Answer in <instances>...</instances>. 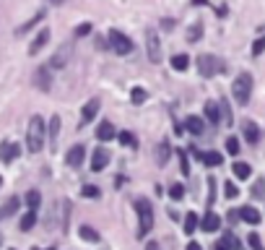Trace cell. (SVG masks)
I'll use <instances>...</instances> for the list:
<instances>
[{
	"mask_svg": "<svg viewBox=\"0 0 265 250\" xmlns=\"http://www.w3.org/2000/svg\"><path fill=\"white\" fill-rule=\"evenodd\" d=\"M252 196H255V198H263V196H265V180H258V183L252 185Z\"/></svg>",
	"mask_w": 265,
	"mask_h": 250,
	"instance_id": "cell-34",
	"label": "cell"
},
{
	"mask_svg": "<svg viewBox=\"0 0 265 250\" xmlns=\"http://www.w3.org/2000/svg\"><path fill=\"white\" fill-rule=\"evenodd\" d=\"M16 209H18V198H8L5 206H0V219H8Z\"/></svg>",
	"mask_w": 265,
	"mask_h": 250,
	"instance_id": "cell-20",
	"label": "cell"
},
{
	"mask_svg": "<svg viewBox=\"0 0 265 250\" xmlns=\"http://www.w3.org/2000/svg\"><path fill=\"white\" fill-rule=\"evenodd\" d=\"M195 227H198V217H195L192 211H187V217H185V232H195Z\"/></svg>",
	"mask_w": 265,
	"mask_h": 250,
	"instance_id": "cell-31",
	"label": "cell"
},
{
	"mask_svg": "<svg viewBox=\"0 0 265 250\" xmlns=\"http://www.w3.org/2000/svg\"><path fill=\"white\" fill-rule=\"evenodd\" d=\"M187 65H190L187 55H175V58H172V68H175V71H187Z\"/></svg>",
	"mask_w": 265,
	"mask_h": 250,
	"instance_id": "cell-26",
	"label": "cell"
},
{
	"mask_svg": "<svg viewBox=\"0 0 265 250\" xmlns=\"http://www.w3.org/2000/svg\"><path fill=\"white\" fill-rule=\"evenodd\" d=\"M0 185H3V177H0Z\"/></svg>",
	"mask_w": 265,
	"mask_h": 250,
	"instance_id": "cell-49",
	"label": "cell"
},
{
	"mask_svg": "<svg viewBox=\"0 0 265 250\" xmlns=\"http://www.w3.org/2000/svg\"><path fill=\"white\" fill-rule=\"evenodd\" d=\"M96 112H99V99H91V102H86L84 112H81V123H91V120L96 118Z\"/></svg>",
	"mask_w": 265,
	"mask_h": 250,
	"instance_id": "cell-11",
	"label": "cell"
},
{
	"mask_svg": "<svg viewBox=\"0 0 265 250\" xmlns=\"http://www.w3.org/2000/svg\"><path fill=\"white\" fill-rule=\"evenodd\" d=\"M146 50H148V60L151 63H161L164 52H161V39L156 29H146Z\"/></svg>",
	"mask_w": 265,
	"mask_h": 250,
	"instance_id": "cell-4",
	"label": "cell"
},
{
	"mask_svg": "<svg viewBox=\"0 0 265 250\" xmlns=\"http://www.w3.org/2000/svg\"><path fill=\"white\" fill-rule=\"evenodd\" d=\"M200 34H203V26H200V24H195V26L187 31V39H190V42H195V39H200Z\"/></svg>",
	"mask_w": 265,
	"mask_h": 250,
	"instance_id": "cell-36",
	"label": "cell"
},
{
	"mask_svg": "<svg viewBox=\"0 0 265 250\" xmlns=\"http://www.w3.org/2000/svg\"><path fill=\"white\" fill-rule=\"evenodd\" d=\"M216 250H229V248H226V245H218V248H216Z\"/></svg>",
	"mask_w": 265,
	"mask_h": 250,
	"instance_id": "cell-47",
	"label": "cell"
},
{
	"mask_svg": "<svg viewBox=\"0 0 265 250\" xmlns=\"http://www.w3.org/2000/svg\"><path fill=\"white\" fill-rule=\"evenodd\" d=\"M109 151L107 149H96L94 151V159H91V169H94V172H101V169H104L107 164H109Z\"/></svg>",
	"mask_w": 265,
	"mask_h": 250,
	"instance_id": "cell-7",
	"label": "cell"
},
{
	"mask_svg": "<svg viewBox=\"0 0 265 250\" xmlns=\"http://www.w3.org/2000/svg\"><path fill=\"white\" fill-rule=\"evenodd\" d=\"M224 196H226V198H237V196H239V188H237L234 183H226V185H224Z\"/></svg>",
	"mask_w": 265,
	"mask_h": 250,
	"instance_id": "cell-35",
	"label": "cell"
},
{
	"mask_svg": "<svg viewBox=\"0 0 265 250\" xmlns=\"http://www.w3.org/2000/svg\"><path fill=\"white\" fill-rule=\"evenodd\" d=\"M57 133H60V118H52L50 120V146H52V149H55V146H57Z\"/></svg>",
	"mask_w": 265,
	"mask_h": 250,
	"instance_id": "cell-19",
	"label": "cell"
},
{
	"mask_svg": "<svg viewBox=\"0 0 265 250\" xmlns=\"http://www.w3.org/2000/svg\"><path fill=\"white\" fill-rule=\"evenodd\" d=\"M50 42V29H42L39 34H37V39H34L31 42V47H29V55H37L42 47H44V44H47Z\"/></svg>",
	"mask_w": 265,
	"mask_h": 250,
	"instance_id": "cell-12",
	"label": "cell"
},
{
	"mask_svg": "<svg viewBox=\"0 0 265 250\" xmlns=\"http://www.w3.org/2000/svg\"><path fill=\"white\" fill-rule=\"evenodd\" d=\"M117 138H120V143H122V146H130V149H133V146L138 143V141H135V135H133V133H128V130L117 133Z\"/></svg>",
	"mask_w": 265,
	"mask_h": 250,
	"instance_id": "cell-27",
	"label": "cell"
},
{
	"mask_svg": "<svg viewBox=\"0 0 265 250\" xmlns=\"http://www.w3.org/2000/svg\"><path fill=\"white\" fill-rule=\"evenodd\" d=\"M34 81L42 92H50V68H39L37 73H34Z\"/></svg>",
	"mask_w": 265,
	"mask_h": 250,
	"instance_id": "cell-14",
	"label": "cell"
},
{
	"mask_svg": "<svg viewBox=\"0 0 265 250\" xmlns=\"http://www.w3.org/2000/svg\"><path fill=\"white\" fill-rule=\"evenodd\" d=\"M114 135H117V133H114V125H112V123H107V120L96 128V138H99V141H112Z\"/></svg>",
	"mask_w": 265,
	"mask_h": 250,
	"instance_id": "cell-13",
	"label": "cell"
},
{
	"mask_svg": "<svg viewBox=\"0 0 265 250\" xmlns=\"http://www.w3.org/2000/svg\"><path fill=\"white\" fill-rule=\"evenodd\" d=\"M68 58H71V47H65V50H57V52H55V58L50 60V65H52V68H65Z\"/></svg>",
	"mask_w": 265,
	"mask_h": 250,
	"instance_id": "cell-16",
	"label": "cell"
},
{
	"mask_svg": "<svg viewBox=\"0 0 265 250\" xmlns=\"http://www.w3.org/2000/svg\"><path fill=\"white\" fill-rule=\"evenodd\" d=\"M200 159H203V162H205V164H208V167H218V164H221V162H224V156H221V154H216V151H208V154H200Z\"/></svg>",
	"mask_w": 265,
	"mask_h": 250,
	"instance_id": "cell-25",
	"label": "cell"
},
{
	"mask_svg": "<svg viewBox=\"0 0 265 250\" xmlns=\"http://www.w3.org/2000/svg\"><path fill=\"white\" fill-rule=\"evenodd\" d=\"M185 125H187V130L195 133V135H200V133L205 130V123H203L200 118H195V115H190V118L185 120Z\"/></svg>",
	"mask_w": 265,
	"mask_h": 250,
	"instance_id": "cell-17",
	"label": "cell"
},
{
	"mask_svg": "<svg viewBox=\"0 0 265 250\" xmlns=\"http://www.w3.org/2000/svg\"><path fill=\"white\" fill-rule=\"evenodd\" d=\"M88 31H91V24H81V26L76 29V37H86Z\"/></svg>",
	"mask_w": 265,
	"mask_h": 250,
	"instance_id": "cell-40",
	"label": "cell"
},
{
	"mask_svg": "<svg viewBox=\"0 0 265 250\" xmlns=\"http://www.w3.org/2000/svg\"><path fill=\"white\" fill-rule=\"evenodd\" d=\"M50 3H55V5H63V3H65V0H50Z\"/></svg>",
	"mask_w": 265,
	"mask_h": 250,
	"instance_id": "cell-46",
	"label": "cell"
},
{
	"mask_svg": "<svg viewBox=\"0 0 265 250\" xmlns=\"http://www.w3.org/2000/svg\"><path fill=\"white\" fill-rule=\"evenodd\" d=\"M18 154H21L18 143H3V146H0V159H3V162H13Z\"/></svg>",
	"mask_w": 265,
	"mask_h": 250,
	"instance_id": "cell-9",
	"label": "cell"
},
{
	"mask_svg": "<svg viewBox=\"0 0 265 250\" xmlns=\"http://www.w3.org/2000/svg\"><path fill=\"white\" fill-rule=\"evenodd\" d=\"M237 211H239V219H245L247 224H260V211H258V209L242 206V209H237Z\"/></svg>",
	"mask_w": 265,
	"mask_h": 250,
	"instance_id": "cell-10",
	"label": "cell"
},
{
	"mask_svg": "<svg viewBox=\"0 0 265 250\" xmlns=\"http://www.w3.org/2000/svg\"><path fill=\"white\" fill-rule=\"evenodd\" d=\"M208 0H192V5H205Z\"/></svg>",
	"mask_w": 265,
	"mask_h": 250,
	"instance_id": "cell-45",
	"label": "cell"
},
{
	"mask_svg": "<svg viewBox=\"0 0 265 250\" xmlns=\"http://www.w3.org/2000/svg\"><path fill=\"white\" fill-rule=\"evenodd\" d=\"M0 243H3V235H0Z\"/></svg>",
	"mask_w": 265,
	"mask_h": 250,
	"instance_id": "cell-48",
	"label": "cell"
},
{
	"mask_svg": "<svg viewBox=\"0 0 265 250\" xmlns=\"http://www.w3.org/2000/svg\"><path fill=\"white\" fill-rule=\"evenodd\" d=\"M169 196H172V198H175V201H179L182 196H185V188H182L179 183H175V185H172V188H169Z\"/></svg>",
	"mask_w": 265,
	"mask_h": 250,
	"instance_id": "cell-33",
	"label": "cell"
},
{
	"mask_svg": "<svg viewBox=\"0 0 265 250\" xmlns=\"http://www.w3.org/2000/svg\"><path fill=\"white\" fill-rule=\"evenodd\" d=\"M200 227H203V232H216L218 227H221V219H218L213 211H208V214H205V219L200 222Z\"/></svg>",
	"mask_w": 265,
	"mask_h": 250,
	"instance_id": "cell-15",
	"label": "cell"
},
{
	"mask_svg": "<svg viewBox=\"0 0 265 250\" xmlns=\"http://www.w3.org/2000/svg\"><path fill=\"white\" fill-rule=\"evenodd\" d=\"M169 154H172V146H169V143H161V146H159V156H156L159 164H164L167 159H169Z\"/></svg>",
	"mask_w": 265,
	"mask_h": 250,
	"instance_id": "cell-29",
	"label": "cell"
},
{
	"mask_svg": "<svg viewBox=\"0 0 265 250\" xmlns=\"http://www.w3.org/2000/svg\"><path fill=\"white\" fill-rule=\"evenodd\" d=\"M44 135H47V125H44V120L39 115H34L29 120V130H26V149L31 154L44 149Z\"/></svg>",
	"mask_w": 265,
	"mask_h": 250,
	"instance_id": "cell-1",
	"label": "cell"
},
{
	"mask_svg": "<svg viewBox=\"0 0 265 250\" xmlns=\"http://www.w3.org/2000/svg\"><path fill=\"white\" fill-rule=\"evenodd\" d=\"M109 47L117 52V55H130L133 52V42H130V37H125L122 31L112 29L109 31Z\"/></svg>",
	"mask_w": 265,
	"mask_h": 250,
	"instance_id": "cell-6",
	"label": "cell"
},
{
	"mask_svg": "<svg viewBox=\"0 0 265 250\" xmlns=\"http://www.w3.org/2000/svg\"><path fill=\"white\" fill-rule=\"evenodd\" d=\"M179 159H182V172L187 175V172H190V162H187V154H185V151H179Z\"/></svg>",
	"mask_w": 265,
	"mask_h": 250,
	"instance_id": "cell-41",
	"label": "cell"
},
{
	"mask_svg": "<svg viewBox=\"0 0 265 250\" xmlns=\"http://www.w3.org/2000/svg\"><path fill=\"white\" fill-rule=\"evenodd\" d=\"M187 250H203V248H200L198 243H190V245H187Z\"/></svg>",
	"mask_w": 265,
	"mask_h": 250,
	"instance_id": "cell-43",
	"label": "cell"
},
{
	"mask_svg": "<svg viewBox=\"0 0 265 250\" xmlns=\"http://www.w3.org/2000/svg\"><path fill=\"white\" fill-rule=\"evenodd\" d=\"M81 193H84L86 198H96V196H99V188H94V185H84V190H81Z\"/></svg>",
	"mask_w": 265,
	"mask_h": 250,
	"instance_id": "cell-38",
	"label": "cell"
},
{
	"mask_svg": "<svg viewBox=\"0 0 265 250\" xmlns=\"http://www.w3.org/2000/svg\"><path fill=\"white\" fill-rule=\"evenodd\" d=\"M263 50H265V39H258V42H255V47H252V52H255V55H260Z\"/></svg>",
	"mask_w": 265,
	"mask_h": 250,
	"instance_id": "cell-42",
	"label": "cell"
},
{
	"mask_svg": "<svg viewBox=\"0 0 265 250\" xmlns=\"http://www.w3.org/2000/svg\"><path fill=\"white\" fill-rule=\"evenodd\" d=\"M226 151L232 154V156H237V154H239V138L229 135V138H226Z\"/></svg>",
	"mask_w": 265,
	"mask_h": 250,
	"instance_id": "cell-28",
	"label": "cell"
},
{
	"mask_svg": "<svg viewBox=\"0 0 265 250\" xmlns=\"http://www.w3.org/2000/svg\"><path fill=\"white\" fill-rule=\"evenodd\" d=\"M135 211H138V222H141V237H143L146 232H151V227H154L151 203H148L146 198H138V201H135Z\"/></svg>",
	"mask_w": 265,
	"mask_h": 250,
	"instance_id": "cell-3",
	"label": "cell"
},
{
	"mask_svg": "<svg viewBox=\"0 0 265 250\" xmlns=\"http://www.w3.org/2000/svg\"><path fill=\"white\" fill-rule=\"evenodd\" d=\"M205 115H208L211 123H218V118H221V110H218L216 102H205Z\"/></svg>",
	"mask_w": 265,
	"mask_h": 250,
	"instance_id": "cell-23",
	"label": "cell"
},
{
	"mask_svg": "<svg viewBox=\"0 0 265 250\" xmlns=\"http://www.w3.org/2000/svg\"><path fill=\"white\" fill-rule=\"evenodd\" d=\"M146 250H161V248H159L156 243H148V248H146Z\"/></svg>",
	"mask_w": 265,
	"mask_h": 250,
	"instance_id": "cell-44",
	"label": "cell"
},
{
	"mask_svg": "<svg viewBox=\"0 0 265 250\" xmlns=\"http://www.w3.org/2000/svg\"><path fill=\"white\" fill-rule=\"evenodd\" d=\"M130 99L135 102V105H141V102H146V92H143V89H133Z\"/></svg>",
	"mask_w": 265,
	"mask_h": 250,
	"instance_id": "cell-37",
	"label": "cell"
},
{
	"mask_svg": "<svg viewBox=\"0 0 265 250\" xmlns=\"http://www.w3.org/2000/svg\"><path fill=\"white\" fill-rule=\"evenodd\" d=\"M232 169H234V175H237L239 180H247V177L252 175V167H250V164H245V162H237Z\"/></svg>",
	"mask_w": 265,
	"mask_h": 250,
	"instance_id": "cell-21",
	"label": "cell"
},
{
	"mask_svg": "<svg viewBox=\"0 0 265 250\" xmlns=\"http://www.w3.org/2000/svg\"><path fill=\"white\" fill-rule=\"evenodd\" d=\"M26 203H29V209H37L39 206V193L37 190H29L26 193Z\"/></svg>",
	"mask_w": 265,
	"mask_h": 250,
	"instance_id": "cell-32",
	"label": "cell"
},
{
	"mask_svg": "<svg viewBox=\"0 0 265 250\" xmlns=\"http://www.w3.org/2000/svg\"><path fill=\"white\" fill-rule=\"evenodd\" d=\"M232 94L239 105H247L250 102V94H252V76L250 73H239L232 84Z\"/></svg>",
	"mask_w": 265,
	"mask_h": 250,
	"instance_id": "cell-2",
	"label": "cell"
},
{
	"mask_svg": "<svg viewBox=\"0 0 265 250\" xmlns=\"http://www.w3.org/2000/svg\"><path fill=\"white\" fill-rule=\"evenodd\" d=\"M78 235H81V240L99 243V235H96V230H94V227H81V230H78Z\"/></svg>",
	"mask_w": 265,
	"mask_h": 250,
	"instance_id": "cell-22",
	"label": "cell"
},
{
	"mask_svg": "<svg viewBox=\"0 0 265 250\" xmlns=\"http://www.w3.org/2000/svg\"><path fill=\"white\" fill-rule=\"evenodd\" d=\"M250 245H252V250H263V243H260V237L255 232L250 235Z\"/></svg>",
	"mask_w": 265,
	"mask_h": 250,
	"instance_id": "cell-39",
	"label": "cell"
},
{
	"mask_svg": "<svg viewBox=\"0 0 265 250\" xmlns=\"http://www.w3.org/2000/svg\"><path fill=\"white\" fill-rule=\"evenodd\" d=\"M198 71H200V76L211 78V76L224 71V63L218 60L216 55H200V58H198Z\"/></svg>",
	"mask_w": 265,
	"mask_h": 250,
	"instance_id": "cell-5",
	"label": "cell"
},
{
	"mask_svg": "<svg viewBox=\"0 0 265 250\" xmlns=\"http://www.w3.org/2000/svg\"><path fill=\"white\" fill-rule=\"evenodd\" d=\"M221 245H226L229 250H242V245H239V240H237L234 235H226L224 240H221Z\"/></svg>",
	"mask_w": 265,
	"mask_h": 250,
	"instance_id": "cell-30",
	"label": "cell"
},
{
	"mask_svg": "<svg viewBox=\"0 0 265 250\" xmlns=\"http://www.w3.org/2000/svg\"><path fill=\"white\" fill-rule=\"evenodd\" d=\"M245 138L250 141V143H258V138H260V130H258V125L255 123H245Z\"/></svg>",
	"mask_w": 265,
	"mask_h": 250,
	"instance_id": "cell-18",
	"label": "cell"
},
{
	"mask_svg": "<svg viewBox=\"0 0 265 250\" xmlns=\"http://www.w3.org/2000/svg\"><path fill=\"white\" fill-rule=\"evenodd\" d=\"M84 156H86L84 146H73V149L65 154V162L71 164V167H81V164H84Z\"/></svg>",
	"mask_w": 265,
	"mask_h": 250,
	"instance_id": "cell-8",
	"label": "cell"
},
{
	"mask_svg": "<svg viewBox=\"0 0 265 250\" xmlns=\"http://www.w3.org/2000/svg\"><path fill=\"white\" fill-rule=\"evenodd\" d=\"M34 224H37V211L31 209V211H26V214H24V219H21V230H24V232H29Z\"/></svg>",
	"mask_w": 265,
	"mask_h": 250,
	"instance_id": "cell-24",
	"label": "cell"
}]
</instances>
